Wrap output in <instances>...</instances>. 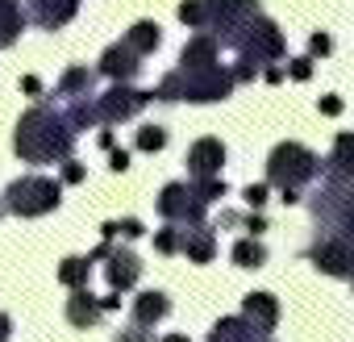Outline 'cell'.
I'll list each match as a JSON object with an SVG mask.
<instances>
[{
    "label": "cell",
    "instance_id": "6da1fadb",
    "mask_svg": "<svg viewBox=\"0 0 354 342\" xmlns=\"http://www.w3.org/2000/svg\"><path fill=\"white\" fill-rule=\"evenodd\" d=\"M71 150V129L50 113V109H30L17 121V154L30 163H46V159H63Z\"/></svg>",
    "mask_w": 354,
    "mask_h": 342
},
{
    "label": "cell",
    "instance_id": "7a4b0ae2",
    "mask_svg": "<svg viewBox=\"0 0 354 342\" xmlns=\"http://www.w3.org/2000/svg\"><path fill=\"white\" fill-rule=\"evenodd\" d=\"M267 176H271V184H279V188H283V201H288V205H296V201H300V188L317 176V154H313V150H304L300 142H283V146H275V150H271Z\"/></svg>",
    "mask_w": 354,
    "mask_h": 342
},
{
    "label": "cell",
    "instance_id": "3957f363",
    "mask_svg": "<svg viewBox=\"0 0 354 342\" xmlns=\"http://www.w3.org/2000/svg\"><path fill=\"white\" fill-rule=\"evenodd\" d=\"M5 209L21 213V217H38V213H50L59 209V184L46 180V176H26V180H13L9 192H5Z\"/></svg>",
    "mask_w": 354,
    "mask_h": 342
},
{
    "label": "cell",
    "instance_id": "277c9868",
    "mask_svg": "<svg viewBox=\"0 0 354 342\" xmlns=\"http://www.w3.org/2000/svg\"><path fill=\"white\" fill-rule=\"evenodd\" d=\"M158 213L167 222H184V226H201L205 222V201L188 188V184H167L158 197Z\"/></svg>",
    "mask_w": 354,
    "mask_h": 342
},
{
    "label": "cell",
    "instance_id": "5b68a950",
    "mask_svg": "<svg viewBox=\"0 0 354 342\" xmlns=\"http://www.w3.org/2000/svg\"><path fill=\"white\" fill-rule=\"evenodd\" d=\"M150 100H154V92H133V88L117 84L113 92H104V96L96 100V117H100L104 125H113V121H125V117L142 113Z\"/></svg>",
    "mask_w": 354,
    "mask_h": 342
},
{
    "label": "cell",
    "instance_id": "8992f818",
    "mask_svg": "<svg viewBox=\"0 0 354 342\" xmlns=\"http://www.w3.org/2000/svg\"><path fill=\"white\" fill-rule=\"evenodd\" d=\"M308 259H313L321 271L346 280V276H350V238H342V234H325V238L308 251Z\"/></svg>",
    "mask_w": 354,
    "mask_h": 342
},
{
    "label": "cell",
    "instance_id": "52a82bcc",
    "mask_svg": "<svg viewBox=\"0 0 354 342\" xmlns=\"http://www.w3.org/2000/svg\"><path fill=\"white\" fill-rule=\"evenodd\" d=\"M221 163H225V146L217 138H201L192 150H188V171L196 180L205 176H221Z\"/></svg>",
    "mask_w": 354,
    "mask_h": 342
},
{
    "label": "cell",
    "instance_id": "ba28073f",
    "mask_svg": "<svg viewBox=\"0 0 354 342\" xmlns=\"http://www.w3.org/2000/svg\"><path fill=\"white\" fill-rule=\"evenodd\" d=\"M242 317H246L259 334H267V330H275V321H279V305H275L271 292H250L246 305H242Z\"/></svg>",
    "mask_w": 354,
    "mask_h": 342
},
{
    "label": "cell",
    "instance_id": "9c48e42d",
    "mask_svg": "<svg viewBox=\"0 0 354 342\" xmlns=\"http://www.w3.org/2000/svg\"><path fill=\"white\" fill-rule=\"evenodd\" d=\"M104 259H109V284H113V292H125V288H133V284H138L142 263H138L129 251H109Z\"/></svg>",
    "mask_w": 354,
    "mask_h": 342
},
{
    "label": "cell",
    "instance_id": "30bf717a",
    "mask_svg": "<svg viewBox=\"0 0 354 342\" xmlns=\"http://www.w3.org/2000/svg\"><path fill=\"white\" fill-rule=\"evenodd\" d=\"M138 59H142V55H133L125 42H117V46H109V51H104L100 71H104V75H113V80H133V75H138V67H142Z\"/></svg>",
    "mask_w": 354,
    "mask_h": 342
},
{
    "label": "cell",
    "instance_id": "8fae6325",
    "mask_svg": "<svg viewBox=\"0 0 354 342\" xmlns=\"http://www.w3.org/2000/svg\"><path fill=\"white\" fill-rule=\"evenodd\" d=\"M180 251H184L192 263H209L213 251H217V238H213V230L192 226V230H180Z\"/></svg>",
    "mask_w": 354,
    "mask_h": 342
},
{
    "label": "cell",
    "instance_id": "7c38bea8",
    "mask_svg": "<svg viewBox=\"0 0 354 342\" xmlns=\"http://www.w3.org/2000/svg\"><path fill=\"white\" fill-rule=\"evenodd\" d=\"M75 9H80V0H34V21L46 30H59L75 17Z\"/></svg>",
    "mask_w": 354,
    "mask_h": 342
},
{
    "label": "cell",
    "instance_id": "4fadbf2b",
    "mask_svg": "<svg viewBox=\"0 0 354 342\" xmlns=\"http://www.w3.org/2000/svg\"><path fill=\"white\" fill-rule=\"evenodd\" d=\"M100 300H92V292L88 288H75V296L67 300V321L71 325H80V330H88V325H96L100 321Z\"/></svg>",
    "mask_w": 354,
    "mask_h": 342
},
{
    "label": "cell",
    "instance_id": "5bb4252c",
    "mask_svg": "<svg viewBox=\"0 0 354 342\" xmlns=\"http://www.w3.org/2000/svg\"><path fill=\"white\" fill-rule=\"evenodd\" d=\"M171 313V300L162 296V292H142L138 300H133V325H154V321H162Z\"/></svg>",
    "mask_w": 354,
    "mask_h": 342
},
{
    "label": "cell",
    "instance_id": "9a60e30c",
    "mask_svg": "<svg viewBox=\"0 0 354 342\" xmlns=\"http://www.w3.org/2000/svg\"><path fill=\"white\" fill-rule=\"evenodd\" d=\"M158 42H162V34H158L154 21H138V26L125 34V46H129L133 55H150V51H158Z\"/></svg>",
    "mask_w": 354,
    "mask_h": 342
},
{
    "label": "cell",
    "instance_id": "2e32d148",
    "mask_svg": "<svg viewBox=\"0 0 354 342\" xmlns=\"http://www.w3.org/2000/svg\"><path fill=\"white\" fill-rule=\"evenodd\" d=\"M21 26H26V17L17 9V0H0V46H9L21 34Z\"/></svg>",
    "mask_w": 354,
    "mask_h": 342
},
{
    "label": "cell",
    "instance_id": "e0dca14e",
    "mask_svg": "<svg viewBox=\"0 0 354 342\" xmlns=\"http://www.w3.org/2000/svg\"><path fill=\"white\" fill-rule=\"evenodd\" d=\"M88 276H92V259H63L59 267V280L67 288H88Z\"/></svg>",
    "mask_w": 354,
    "mask_h": 342
},
{
    "label": "cell",
    "instance_id": "ac0fdd59",
    "mask_svg": "<svg viewBox=\"0 0 354 342\" xmlns=\"http://www.w3.org/2000/svg\"><path fill=\"white\" fill-rule=\"evenodd\" d=\"M92 84H96V75H92L88 67H71V71L63 75L59 92H63V96H75V92H80V96H88V92H92Z\"/></svg>",
    "mask_w": 354,
    "mask_h": 342
},
{
    "label": "cell",
    "instance_id": "d6986e66",
    "mask_svg": "<svg viewBox=\"0 0 354 342\" xmlns=\"http://www.w3.org/2000/svg\"><path fill=\"white\" fill-rule=\"evenodd\" d=\"M234 263H238V267H263V263H267L263 242H259V238H242V242L234 246Z\"/></svg>",
    "mask_w": 354,
    "mask_h": 342
},
{
    "label": "cell",
    "instance_id": "ffe728a7",
    "mask_svg": "<svg viewBox=\"0 0 354 342\" xmlns=\"http://www.w3.org/2000/svg\"><path fill=\"white\" fill-rule=\"evenodd\" d=\"M162 146H167V129H162V125H142V129H138V150H150V154H154V150H162Z\"/></svg>",
    "mask_w": 354,
    "mask_h": 342
},
{
    "label": "cell",
    "instance_id": "44dd1931",
    "mask_svg": "<svg viewBox=\"0 0 354 342\" xmlns=\"http://www.w3.org/2000/svg\"><path fill=\"white\" fill-rule=\"evenodd\" d=\"M192 192H196V197H201V201L209 205V201H217V197L225 192V180H217V176H205V180H201V184H196Z\"/></svg>",
    "mask_w": 354,
    "mask_h": 342
},
{
    "label": "cell",
    "instance_id": "7402d4cb",
    "mask_svg": "<svg viewBox=\"0 0 354 342\" xmlns=\"http://www.w3.org/2000/svg\"><path fill=\"white\" fill-rule=\"evenodd\" d=\"M180 17H184L188 26L201 30V21H205V5H201V0H184V5H180Z\"/></svg>",
    "mask_w": 354,
    "mask_h": 342
},
{
    "label": "cell",
    "instance_id": "603a6c76",
    "mask_svg": "<svg viewBox=\"0 0 354 342\" xmlns=\"http://www.w3.org/2000/svg\"><path fill=\"white\" fill-rule=\"evenodd\" d=\"M154 246L162 251V255H171V251H180V230H158V238H154Z\"/></svg>",
    "mask_w": 354,
    "mask_h": 342
},
{
    "label": "cell",
    "instance_id": "cb8c5ba5",
    "mask_svg": "<svg viewBox=\"0 0 354 342\" xmlns=\"http://www.w3.org/2000/svg\"><path fill=\"white\" fill-rule=\"evenodd\" d=\"M113 234H125V238H138V234H142V222H138V217H125V222H113Z\"/></svg>",
    "mask_w": 354,
    "mask_h": 342
},
{
    "label": "cell",
    "instance_id": "d4e9b609",
    "mask_svg": "<svg viewBox=\"0 0 354 342\" xmlns=\"http://www.w3.org/2000/svg\"><path fill=\"white\" fill-rule=\"evenodd\" d=\"M288 75H292V80H308V75H313V59H292Z\"/></svg>",
    "mask_w": 354,
    "mask_h": 342
},
{
    "label": "cell",
    "instance_id": "484cf974",
    "mask_svg": "<svg viewBox=\"0 0 354 342\" xmlns=\"http://www.w3.org/2000/svg\"><path fill=\"white\" fill-rule=\"evenodd\" d=\"M246 201H250V209H263L267 205V184H250L246 188Z\"/></svg>",
    "mask_w": 354,
    "mask_h": 342
},
{
    "label": "cell",
    "instance_id": "4316f807",
    "mask_svg": "<svg viewBox=\"0 0 354 342\" xmlns=\"http://www.w3.org/2000/svg\"><path fill=\"white\" fill-rule=\"evenodd\" d=\"M113 342H150V334H146V325H138V330H125V334H117Z\"/></svg>",
    "mask_w": 354,
    "mask_h": 342
},
{
    "label": "cell",
    "instance_id": "83f0119b",
    "mask_svg": "<svg viewBox=\"0 0 354 342\" xmlns=\"http://www.w3.org/2000/svg\"><path fill=\"white\" fill-rule=\"evenodd\" d=\"M238 222H242V226H246V230H250V234H254V238H259V234H263V230H267V222H263V217H259V213H250V217H238Z\"/></svg>",
    "mask_w": 354,
    "mask_h": 342
},
{
    "label": "cell",
    "instance_id": "f1b7e54d",
    "mask_svg": "<svg viewBox=\"0 0 354 342\" xmlns=\"http://www.w3.org/2000/svg\"><path fill=\"white\" fill-rule=\"evenodd\" d=\"M63 180H67V184H80V180H84V163H67V167H63Z\"/></svg>",
    "mask_w": 354,
    "mask_h": 342
},
{
    "label": "cell",
    "instance_id": "f546056e",
    "mask_svg": "<svg viewBox=\"0 0 354 342\" xmlns=\"http://www.w3.org/2000/svg\"><path fill=\"white\" fill-rule=\"evenodd\" d=\"M308 46H313V55H329V46H333V42H329L325 34H313V38H308Z\"/></svg>",
    "mask_w": 354,
    "mask_h": 342
},
{
    "label": "cell",
    "instance_id": "4dcf8cb0",
    "mask_svg": "<svg viewBox=\"0 0 354 342\" xmlns=\"http://www.w3.org/2000/svg\"><path fill=\"white\" fill-rule=\"evenodd\" d=\"M109 167H113V171H125V167H129V154H125V150H113Z\"/></svg>",
    "mask_w": 354,
    "mask_h": 342
},
{
    "label": "cell",
    "instance_id": "1f68e13d",
    "mask_svg": "<svg viewBox=\"0 0 354 342\" xmlns=\"http://www.w3.org/2000/svg\"><path fill=\"white\" fill-rule=\"evenodd\" d=\"M321 113H329V117L342 113V100H337V96H325V100H321Z\"/></svg>",
    "mask_w": 354,
    "mask_h": 342
},
{
    "label": "cell",
    "instance_id": "d6a6232c",
    "mask_svg": "<svg viewBox=\"0 0 354 342\" xmlns=\"http://www.w3.org/2000/svg\"><path fill=\"white\" fill-rule=\"evenodd\" d=\"M21 92H30V96H38V92H42V84H38L34 75H26V80H21Z\"/></svg>",
    "mask_w": 354,
    "mask_h": 342
},
{
    "label": "cell",
    "instance_id": "836d02e7",
    "mask_svg": "<svg viewBox=\"0 0 354 342\" xmlns=\"http://www.w3.org/2000/svg\"><path fill=\"white\" fill-rule=\"evenodd\" d=\"M9 334H13V321H9V317H5V313H0V342H5V338H9Z\"/></svg>",
    "mask_w": 354,
    "mask_h": 342
},
{
    "label": "cell",
    "instance_id": "e575fe53",
    "mask_svg": "<svg viewBox=\"0 0 354 342\" xmlns=\"http://www.w3.org/2000/svg\"><path fill=\"white\" fill-rule=\"evenodd\" d=\"M283 75H288V71H283V67H267V80H271V84H279V80H283Z\"/></svg>",
    "mask_w": 354,
    "mask_h": 342
},
{
    "label": "cell",
    "instance_id": "d590c367",
    "mask_svg": "<svg viewBox=\"0 0 354 342\" xmlns=\"http://www.w3.org/2000/svg\"><path fill=\"white\" fill-rule=\"evenodd\" d=\"M162 342H188V338H184V334H171V338H162Z\"/></svg>",
    "mask_w": 354,
    "mask_h": 342
}]
</instances>
